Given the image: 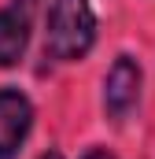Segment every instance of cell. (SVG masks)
Wrapping results in <instances>:
<instances>
[{
    "instance_id": "obj_3",
    "label": "cell",
    "mask_w": 155,
    "mask_h": 159,
    "mask_svg": "<svg viewBox=\"0 0 155 159\" xmlns=\"http://www.w3.org/2000/svg\"><path fill=\"white\" fill-rule=\"evenodd\" d=\"M33 22V0H11L0 7V67H15L26 52Z\"/></svg>"
},
{
    "instance_id": "obj_4",
    "label": "cell",
    "mask_w": 155,
    "mask_h": 159,
    "mask_svg": "<svg viewBox=\"0 0 155 159\" xmlns=\"http://www.w3.org/2000/svg\"><path fill=\"white\" fill-rule=\"evenodd\" d=\"M137 96H140V67L129 56H118L115 67L107 70V81H104V107H107V115L111 119L129 115Z\"/></svg>"
},
{
    "instance_id": "obj_2",
    "label": "cell",
    "mask_w": 155,
    "mask_h": 159,
    "mask_svg": "<svg viewBox=\"0 0 155 159\" xmlns=\"http://www.w3.org/2000/svg\"><path fill=\"white\" fill-rule=\"evenodd\" d=\"M33 126V107L19 89H0V159H15Z\"/></svg>"
},
{
    "instance_id": "obj_6",
    "label": "cell",
    "mask_w": 155,
    "mask_h": 159,
    "mask_svg": "<svg viewBox=\"0 0 155 159\" xmlns=\"http://www.w3.org/2000/svg\"><path fill=\"white\" fill-rule=\"evenodd\" d=\"M41 159H63V156H59V152H44Z\"/></svg>"
},
{
    "instance_id": "obj_5",
    "label": "cell",
    "mask_w": 155,
    "mask_h": 159,
    "mask_svg": "<svg viewBox=\"0 0 155 159\" xmlns=\"http://www.w3.org/2000/svg\"><path fill=\"white\" fill-rule=\"evenodd\" d=\"M85 159H115L107 148H92V152H85Z\"/></svg>"
},
{
    "instance_id": "obj_1",
    "label": "cell",
    "mask_w": 155,
    "mask_h": 159,
    "mask_svg": "<svg viewBox=\"0 0 155 159\" xmlns=\"http://www.w3.org/2000/svg\"><path fill=\"white\" fill-rule=\"evenodd\" d=\"M96 37V15L89 0H52L48 30H44V52L52 59H81Z\"/></svg>"
}]
</instances>
